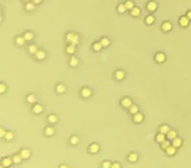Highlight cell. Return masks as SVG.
Segmentation results:
<instances>
[{"instance_id":"6da1fadb","label":"cell","mask_w":191,"mask_h":168,"mask_svg":"<svg viewBox=\"0 0 191 168\" xmlns=\"http://www.w3.org/2000/svg\"><path fill=\"white\" fill-rule=\"evenodd\" d=\"M66 41L70 44H74V45H77L80 41L79 36L77 34H73V33H69L66 35Z\"/></svg>"},{"instance_id":"7a4b0ae2","label":"cell","mask_w":191,"mask_h":168,"mask_svg":"<svg viewBox=\"0 0 191 168\" xmlns=\"http://www.w3.org/2000/svg\"><path fill=\"white\" fill-rule=\"evenodd\" d=\"M189 22H190V19L188 18L186 15H184V17H180V18L179 19V23H180V25L182 26V27H184V28H185V27H187L188 25H189Z\"/></svg>"},{"instance_id":"3957f363","label":"cell","mask_w":191,"mask_h":168,"mask_svg":"<svg viewBox=\"0 0 191 168\" xmlns=\"http://www.w3.org/2000/svg\"><path fill=\"white\" fill-rule=\"evenodd\" d=\"M146 9L148 10L149 12H155L157 9H158V4L155 1H149L147 5H146Z\"/></svg>"},{"instance_id":"277c9868","label":"cell","mask_w":191,"mask_h":168,"mask_svg":"<svg viewBox=\"0 0 191 168\" xmlns=\"http://www.w3.org/2000/svg\"><path fill=\"white\" fill-rule=\"evenodd\" d=\"M132 99L129 98V97H124V98L121 100V106L126 108V109H129V108L132 106Z\"/></svg>"},{"instance_id":"5b68a950","label":"cell","mask_w":191,"mask_h":168,"mask_svg":"<svg viewBox=\"0 0 191 168\" xmlns=\"http://www.w3.org/2000/svg\"><path fill=\"white\" fill-rule=\"evenodd\" d=\"M165 59H166L165 54H164V53H162V52H158V53L156 54V56H155V60H156V62H159V64H162V62H163L164 61H165Z\"/></svg>"},{"instance_id":"8992f818","label":"cell","mask_w":191,"mask_h":168,"mask_svg":"<svg viewBox=\"0 0 191 168\" xmlns=\"http://www.w3.org/2000/svg\"><path fill=\"white\" fill-rule=\"evenodd\" d=\"M91 94H92V91L88 88H84L83 90H81V95H82L83 98H90Z\"/></svg>"},{"instance_id":"52a82bcc","label":"cell","mask_w":191,"mask_h":168,"mask_svg":"<svg viewBox=\"0 0 191 168\" xmlns=\"http://www.w3.org/2000/svg\"><path fill=\"white\" fill-rule=\"evenodd\" d=\"M161 29L164 32H170L172 30V24L170 21H164L161 24Z\"/></svg>"},{"instance_id":"ba28073f","label":"cell","mask_w":191,"mask_h":168,"mask_svg":"<svg viewBox=\"0 0 191 168\" xmlns=\"http://www.w3.org/2000/svg\"><path fill=\"white\" fill-rule=\"evenodd\" d=\"M133 119L135 123H141L143 121V119H144V115L142 114H140V112H137L135 114H133Z\"/></svg>"},{"instance_id":"9c48e42d","label":"cell","mask_w":191,"mask_h":168,"mask_svg":"<svg viewBox=\"0 0 191 168\" xmlns=\"http://www.w3.org/2000/svg\"><path fill=\"white\" fill-rule=\"evenodd\" d=\"M99 150H100V146H99L97 143H92L90 146V148H88V151H90V153H92V154L98 153Z\"/></svg>"},{"instance_id":"30bf717a","label":"cell","mask_w":191,"mask_h":168,"mask_svg":"<svg viewBox=\"0 0 191 168\" xmlns=\"http://www.w3.org/2000/svg\"><path fill=\"white\" fill-rule=\"evenodd\" d=\"M19 154L21 155L23 159H30V157H31V152L28 150V149H22V150H20Z\"/></svg>"},{"instance_id":"8fae6325","label":"cell","mask_w":191,"mask_h":168,"mask_svg":"<svg viewBox=\"0 0 191 168\" xmlns=\"http://www.w3.org/2000/svg\"><path fill=\"white\" fill-rule=\"evenodd\" d=\"M12 163H14V161H13V159H10V157H5L1 161V164L3 165L4 167H9L11 166Z\"/></svg>"},{"instance_id":"7c38bea8","label":"cell","mask_w":191,"mask_h":168,"mask_svg":"<svg viewBox=\"0 0 191 168\" xmlns=\"http://www.w3.org/2000/svg\"><path fill=\"white\" fill-rule=\"evenodd\" d=\"M43 112V107L40 104H36L35 106L33 107V112L36 114H40Z\"/></svg>"},{"instance_id":"4fadbf2b","label":"cell","mask_w":191,"mask_h":168,"mask_svg":"<svg viewBox=\"0 0 191 168\" xmlns=\"http://www.w3.org/2000/svg\"><path fill=\"white\" fill-rule=\"evenodd\" d=\"M166 154L168 155V156H174L175 154H176L177 152V148L173 145H170L169 147H167V149L165 150Z\"/></svg>"},{"instance_id":"5bb4252c","label":"cell","mask_w":191,"mask_h":168,"mask_svg":"<svg viewBox=\"0 0 191 168\" xmlns=\"http://www.w3.org/2000/svg\"><path fill=\"white\" fill-rule=\"evenodd\" d=\"M35 56H36V60H40V61H41V60H44L46 58V53L42 50H38L35 54Z\"/></svg>"},{"instance_id":"9a60e30c","label":"cell","mask_w":191,"mask_h":168,"mask_svg":"<svg viewBox=\"0 0 191 168\" xmlns=\"http://www.w3.org/2000/svg\"><path fill=\"white\" fill-rule=\"evenodd\" d=\"M182 138H180V137H178V136L176 138H174V139L172 140V145L175 146L176 148H179V147H180V146H182Z\"/></svg>"},{"instance_id":"2e32d148","label":"cell","mask_w":191,"mask_h":168,"mask_svg":"<svg viewBox=\"0 0 191 168\" xmlns=\"http://www.w3.org/2000/svg\"><path fill=\"white\" fill-rule=\"evenodd\" d=\"M47 120H48L49 123H51V124H54V123H56L58 121V116H57L56 114H50L47 116Z\"/></svg>"},{"instance_id":"e0dca14e","label":"cell","mask_w":191,"mask_h":168,"mask_svg":"<svg viewBox=\"0 0 191 168\" xmlns=\"http://www.w3.org/2000/svg\"><path fill=\"white\" fill-rule=\"evenodd\" d=\"M177 136H178V133L175 130H170L169 132L167 133V138H168V139L173 140L174 138L177 137Z\"/></svg>"},{"instance_id":"ac0fdd59","label":"cell","mask_w":191,"mask_h":168,"mask_svg":"<svg viewBox=\"0 0 191 168\" xmlns=\"http://www.w3.org/2000/svg\"><path fill=\"white\" fill-rule=\"evenodd\" d=\"M114 76H115L116 80L121 81L125 78V72L123 71V70H117L115 72V74H114Z\"/></svg>"},{"instance_id":"d6986e66","label":"cell","mask_w":191,"mask_h":168,"mask_svg":"<svg viewBox=\"0 0 191 168\" xmlns=\"http://www.w3.org/2000/svg\"><path fill=\"white\" fill-rule=\"evenodd\" d=\"M75 46L76 45H74V44H70L69 43V45H67L66 46V53L67 54H69V55H73L75 53V51H76V48H75Z\"/></svg>"},{"instance_id":"ffe728a7","label":"cell","mask_w":191,"mask_h":168,"mask_svg":"<svg viewBox=\"0 0 191 168\" xmlns=\"http://www.w3.org/2000/svg\"><path fill=\"white\" fill-rule=\"evenodd\" d=\"M138 159V155L137 153H132L129 155V157H128V161L130 162H135Z\"/></svg>"},{"instance_id":"44dd1931","label":"cell","mask_w":191,"mask_h":168,"mask_svg":"<svg viewBox=\"0 0 191 168\" xmlns=\"http://www.w3.org/2000/svg\"><path fill=\"white\" fill-rule=\"evenodd\" d=\"M140 14H141V11L138 7H135L131 10V15H132L133 17H139Z\"/></svg>"},{"instance_id":"7402d4cb","label":"cell","mask_w":191,"mask_h":168,"mask_svg":"<svg viewBox=\"0 0 191 168\" xmlns=\"http://www.w3.org/2000/svg\"><path fill=\"white\" fill-rule=\"evenodd\" d=\"M22 159H22V157H21V155L20 154H17L13 157V161H14L15 164H19L20 162H21Z\"/></svg>"},{"instance_id":"603a6c76","label":"cell","mask_w":191,"mask_h":168,"mask_svg":"<svg viewBox=\"0 0 191 168\" xmlns=\"http://www.w3.org/2000/svg\"><path fill=\"white\" fill-rule=\"evenodd\" d=\"M165 139H166L165 135H164V133H158V135H156V141L158 143H161L162 141H164Z\"/></svg>"},{"instance_id":"cb8c5ba5","label":"cell","mask_w":191,"mask_h":168,"mask_svg":"<svg viewBox=\"0 0 191 168\" xmlns=\"http://www.w3.org/2000/svg\"><path fill=\"white\" fill-rule=\"evenodd\" d=\"M69 64H70V66L76 67L78 64H79V61H78V59L75 56H72L71 59H70V61H69Z\"/></svg>"},{"instance_id":"d4e9b609","label":"cell","mask_w":191,"mask_h":168,"mask_svg":"<svg viewBox=\"0 0 191 168\" xmlns=\"http://www.w3.org/2000/svg\"><path fill=\"white\" fill-rule=\"evenodd\" d=\"M44 133L47 135V136H52V135H54V133H55V130H54V128H52V127H46L45 128V130H44Z\"/></svg>"},{"instance_id":"484cf974","label":"cell","mask_w":191,"mask_h":168,"mask_svg":"<svg viewBox=\"0 0 191 168\" xmlns=\"http://www.w3.org/2000/svg\"><path fill=\"white\" fill-rule=\"evenodd\" d=\"M4 138L6 139L7 141H11V140H13L15 138V133L14 132H7V133L5 135V136H4Z\"/></svg>"},{"instance_id":"4316f807","label":"cell","mask_w":191,"mask_h":168,"mask_svg":"<svg viewBox=\"0 0 191 168\" xmlns=\"http://www.w3.org/2000/svg\"><path fill=\"white\" fill-rule=\"evenodd\" d=\"M170 131V128L168 125H161L160 127H159V133H164V135H167V133H168Z\"/></svg>"},{"instance_id":"83f0119b","label":"cell","mask_w":191,"mask_h":168,"mask_svg":"<svg viewBox=\"0 0 191 168\" xmlns=\"http://www.w3.org/2000/svg\"><path fill=\"white\" fill-rule=\"evenodd\" d=\"M92 48H93L94 51L98 52V51H101V49L103 48V45H102V43L100 42V41H99V42L97 41V42H94L92 44Z\"/></svg>"},{"instance_id":"f1b7e54d","label":"cell","mask_w":191,"mask_h":168,"mask_svg":"<svg viewBox=\"0 0 191 168\" xmlns=\"http://www.w3.org/2000/svg\"><path fill=\"white\" fill-rule=\"evenodd\" d=\"M28 51H29V53H31V54H36V52L38 51V48L36 44H31L29 46V48H28Z\"/></svg>"},{"instance_id":"f546056e","label":"cell","mask_w":191,"mask_h":168,"mask_svg":"<svg viewBox=\"0 0 191 168\" xmlns=\"http://www.w3.org/2000/svg\"><path fill=\"white\" fill-rule=\"evenodd\" d=\"M35 5L36 4L34 3V2H27V3H26V6H25V9L29 12L34 11V10H35Z\"/></svg>"},{"instance_id":"4dcf8cb0","label":"cell","mask_w":191,"mask_h":168,"mask_svg":"<svg viewBox=\"0 0 191 168\" xmlns=\"http://www.w3.org/2000/svg\"><path fill=\"white\" fill-rule=\"evenodd\" d=\"M126 11H127V8H126V6H125V4L121 3L117 6V12H118L119 14H124Z\"/></svg>"},{"instance_id":"1f68e13d","label":"cell","mask_w":191,"mask_h":168,"mask_svg":"<svg viewBox=\"0 0 191 168\" xmlns=\"http://www.w3.org/2000/svg\"><path fill=\"white\" fill-rule=\"evenodd\" d=\"M124 4H125V6H126L127 10H130V11L133 9V8H135V3H133V0H127Z\"/></svg>"},{"instance_id":"d6a6232c","label":"cell","mask_w":191,"mask_h":168,"mask_svg":"<svg viewBox=\"0 0 191 168\" xmlns=\"http://www.w3.org/2000/svg\"><path fill=\"white\" fill-rule=\"evenodd\" d=\"M25 39H24V37H17V39H15V43L17 44V45H19V46H21V45H23V44L25 43Z\"/></svg>"},{"instance_id":"836d02e7","label":"cell","mask_w":191,"mask_h":168,"mask_svg":"<svg viewBox=\"0 0 191 168\" xmlns=\"http://www.w3.org/2000/svg\"><path fill=\"white\" fill-rule=\"evenodd\" d=\"M138 111H139V109H138V107L137 105H132V106L129 108V112H130V114H135L137 112H138Z\"/></svg>"},{"instance_id":"e575fe53","label":"cell","mask_w":191,"mask_h":168,"mask_svg":"<svg viewBox=\"0 0 191 168\" xmlns=\"http://www.w3.org/2000/svg\"><path fill=\"white\" fill-rule=\"evenodd\" d=\"M65 90H66V88H65V86L62 85V84H59L56 88V91L58 93H64L65 91Z\"/></svg>"},{"instance_id":"d590c367","label":"cell","mask_w":191,"mask_h":168,"mask_svg":"<svg viewBox=\"0 0 191 168\" xmlns=\"http://www.w3.org/2000/svg\"><path fill=\"white\" fill-rule=\"evenodd\" d=\"M23 37H24V39H25L26 41H32V39H34V34L32 32H26Z\"/></svg>"},{"instance_id":"8d00e7d4","label":"cell","mask_w":191,"mask_h":168,"mask_svg":"<svg viewBox=\"0 0 191 168\" xmlns=\"http://www.w3.org/2000/svg\"><path fill=\"white\" fill-rule=\"evenodd\" d=\"M145 22H146V24H148V25H151V24H153L154 22H155V17L154 15H148L147 17H146V19H145Z\"/></svg>"},{"instance_id":"74e56055","label":"cell","mask_w":191,"mask_h":168,"mask_svg":"<svg viewBox=\"0 0 191 168\" xmlns=\"http://www.w3.org/2000/svg\"><path fill=\"white\" fill-rule=\"evenodd\" d=\"M27 102L29 104H35L36 102V98L35 95H33V94H30V95L27 96Z\"/></svg>"},{"instance_id":"f35d334b","label":"cell","mask_w":191,"mask_h":168,"mask_svg":"<svg viewBox=\"0 0 191 168\" xmlns=\"http://www.w3.org/2000/svg\"><path fill=\"white\" fill-rule=\"evenodd\" d=\"M79 137H78L77 135H72L71 137H70V143L72 144V145H77L78 143H79Z\"/></svg>"},{"instance_id":"ab89813d","label":"cell","mask_w":191,"mask_h":168,"mask_svg":"<svg viewBox=\"0 0 191 168\" xmlns=\"http://www.w3.org/2000/svg\"><path fill=\"white\" fill-rule=\"evenodd\" d=\"M100 42L102 43L103 47H108L109 44H111V41H109L108 38H103L100 41Z\"/></svg>"},{"instance_id":"60d3db41","label":"cell","mask_w":191,"mask_h":168,"mask_svg":"<svg viewBox=\"0 0 191 168\" xmlns=\"http://www.w3.org/2000/svg\"><path fill=\"white\" fill-rule=\"evenodd\" d=\"M171 144H170V141L169 140H164V141H162V142L160 143V147H161V149L162 150H166L167 149V147H169Z\"/></svg>"},{"instance_id":"b9f144b4","label":"cell","mask_w":191,"mask_h":168,"mask_svg":"<svg viewBox=\"0 0 191 168\" xmlns=\"http://www.w3.org/2000/svg\"><path fill=\"white\" fill-rule=\"evenodd\" d=\"M111 161H105L104 162H103V164H102V166H103L104 168H111Z\"/></svg>"},{"instance_id":"7bdbcfd3","label":"cell","mask_w":191,"mask_h":168,"mask_svg":"<svg viewBox=\"0 0 191 168\" xmlns=\"http://www.w3.org/2000/svg\"><path fill=\"white\" fill-rule=\"evenodd\" d=\"M6 85H5V84H1V85H0V92L1 93H4L5 91H6Z\"/></svg>"},{"instance_id":"ee69618b","label":"cell","mask_w":191,"mask_h":168,"mask_svg":"<svg viewBox=\"0 0 191 168\" xmlns=\"http://www.w3.org/2000/svg\"><path fill=\"white\" fill-rule=\"evenodd\" d=\"M6 133H7V132L3 129V128H1V129H0V136H1V137H4Z\"/></svg>"},{"instance_id":"f6af8a7d","label":"cell","mask_w":191,"mask_h":168,"mask_svg":"<svg viewBox=\"0 0 191 168\" xmlns=\"http://www.w3.org/2000/svg\"><path fill=\"white\" fill-rule=\"evenodd\" d=\"M111 167L112 168H119V167H121V165L119 163H117V162H114V163L111 165Z\"/></svg>"},{"instance_id":"bcb514c9","label":"cell","mask_w":191,"mask_h":168,"mask_svg":"<svg viewBox=\"0 0 191 168\" xmlns=\"http://www.w3.org/2000/svg\"><path fill=\"white\" fill-rule=\"evenodd\" d=\"M186 17L191 20V10H189V11H187V13H186Z\"/></svg>"},{"instance_id":"7dc6e473","label":"cell","mask_w":191,"mask_h":168,"mask_svg":"<svg viewBox=\"0 0 191 168\" xmlns=\"http://www.w3.org/2000/svg\"><path fill=\"white\" fill-rule=\"evenodd\" d=\"M32 1L34 2V3L35 4H40L41 3V1H42V0H32Z\"/></svg>"},{"instance_id":"c3c4849f","label":"cell","mask_w":191,"mask_h":168,"mask_svg":"<svg viewBox=\"0 0 191 168\" xmlns=\"http://www.w3.org/2000/svg\"><path fill=\"white\" fill-rule=\"evenodd\" d=\"M24 1H27V2H30L31 0H24Z\"/></svg>"}]
</instances>
